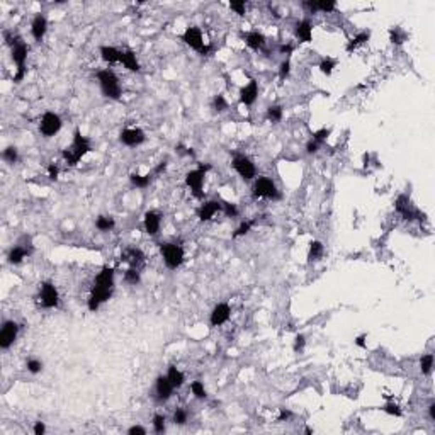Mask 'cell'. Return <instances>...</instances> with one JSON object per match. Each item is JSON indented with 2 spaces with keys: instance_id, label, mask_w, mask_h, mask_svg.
<instances>
[{
  "instance_id": "obj_24",
  "label": "cell",
  "mask_w": 435,
  "mask_h": 435,
  "mask_svg": "<svg viewBox=\"0 0 435 435\" xmlns=\"http://www.w3.org/2000/svg\"><path fill=\"white\" fill-rule=\"evenodd\" d=\"M245 44L254 51L264 50L265 36L262 33H258V31H250V33L245 34Z\"/></svg>"
},
{
  "instance_id": "obj_23",
  "label": "cell",
  "mask_w": 435,
  "mask_h": 435,
  "mask_svg": "<svg viewBox=\"0 0 435 435\" xmlns=\"http://www.w3.org/2000/svg\"><path fill=\"white\" fill-rule=\"evenodd\" d=\"M123 260L127 262L133 269H140L145 264V254L140 248H126L123 254Z\"/></svg>"
},
{
  "instance_id": "obj_21",
  "label": "cell",
  "mask_w": 435,
  "mask_h": 435,
  "mask_svg": "<svg viewBox=\"0 0 435 435\" xmlns=\"http://www.w3.org/2000/svg\"><path fill=\"white\" fill-rule=\"evenodd\" d=\"M221 209H223V206H221L219 201H208V202H204V204H202L201 208H199V211H198L199 219H201L202 223H206V221L213 219V218H215L218 213L221 211Z\"/></svg>"
},
{
  "instance_id": "obj_29",
  "label": "cell",
  "mask_w": 435,
  "mask_h": 435,
  "mask_svg": "<svg viewBox=\"0 0 435 435\" xmlns=\"http://www.w3.org/2000/svg\"><path fill=\"white\" fill-rule=\"evenodd\" d=\"M167 378H168V381L172 382V386H174L175 389L182 388V386H184V382H185V376H184V372H182L181 369L175 367V365H170V367H168Z\"/></svg>"
},
{
  "instance_id": "obj_1",
  "label": "cell",
  "mask_w": 435,
  "mask_h": 435,
  "mask_svg": "<svg viewBox=\"0 0 435 435\" xmlns=\"http://www.w3.org/2000/svg\"><path fill=\"white\" fill-rule=\"evenodd\" d=\"M114 291V269L112 267H104L97 274L94 281V286L91 289V296L87 299V308L89 311L95 313L101 305H104L106 301H109V298L112 296Z\"/></svg>"
},
{
  "instance_id": "obj_16",
  "label": "cell",
  "mask_w": 435,
  "mask_h": 435,
  "mask_svg": "<svg viewBox=\"0 0 435 435\" xmlns=\"http://www.w3.org/2000/svg\"><path fill=\"white\" fill-rule=\"evenodd\" d=\"M294 36L299 43H311L313 39V24L309 19L298 20L294 26Z\"/></svg>"
},
{
  "instance_id": "obj_3",
  "label": "cell",
  "mask_w": 435,
  "mask_h": 435,
  "mask_svg": "<svg viewBox=\"0 0 435 435\" xmlns=\"http://www.w3.org/2000/svg\"><path fill=\"white\" fill-rule=\"evenodd\" d=\"M97 80H99V85H101L102 94H104L106 97L114 99V101H117V99L121 97L123 91H121L119 78H117V75L114 73L112 70H109V68L101 70L97 73Z\"/></svg>"
},
{
  "instance_id": "obj_54",
  "label": "cell",
  "mask_w": 435,
  "mask_h": 435,
  "mask_svg": "<svg viewBox=\"0 0 435 435\" xmlns=\"http://www.w3.org/2000/svg\"><path fill=\"white\" fill-rule=\"evenodd\" d=\"M127 434L129 435H145L146 434V429H143V427H140V425H133L129 430H127Z\"/></svg>"
},
{
  "instance_id": "obj_43",
  "label": "cell",
  "mask_w": 435,
  "mask_h": 435,
  "mask_svg": "<svg viewBox=\"0 0 435 435\" xmlns=\"http://www.w3.org/2000/svg\"><path fill=\"white\" fill-rule=\"evenodd\" d=\"M230 9L233 10V12H236L238 16H245V14H247V2H245V0H231Z\"/></svg>"
},
{
  "instance_id": "obj_55",
  "label": "cell",
  "mask_w": 435,
  "mask_h": 435,
  "mask_svg": "<svg viewBox=\"0 0 435 435\" xmlns=\"http://www.w3.org/2000/svg\"><path fill=\"white\" fill-rule=\"evenodd\" d=\"M33 432H34V435H43L44 432H46V427H44L43 422H36V425H34Z\"/></svg>"
},
{
  "instance_id": "obj_46",
  "label": "cell",
  "mask_w": 435,
  "mask_h": 435,
  "mask_svg": "<svg viewBox=\"0 0 435 435\" xmlns=\"http://www.w3.org/2000/svg\"><path fill=\"white\" fill-rule=\"evenodd\" d=\"M187 412L184 408H177L174 412V423L175 425H185L187 423Z\"/></svg>"
},
{
  "instance_id": "obj_19",
  "label": "cell",
  "mask_w": 435,
  "mask_h": 435,
  "mask_svg": "<svg viewBox=\"0 0 435 435\" xmlns=\"http://www.w3.org/2000/svg\"><path fill=\"white\" fill-rule=\"evenodd\" d=\"M160 224H162V215L157 211H146L143 218V226L145 231H146L150 236H155V235L160 231Z\"/></svg>"
},
{
  "instance_id": "obj_31",
  "label": "cell",
  "mask_w": 435,
  "mask_h": 435,
  "mask_svg": "<svg viewBox=\"0 0 435 435\" xmlns=\"http://www.w3.org/2000/svg\"><path fill=\"white\" fill-rule=\"evenodd\" d=\"M114 226H116V221H114L112 216H99L97 219H95V228H97L99 231H112Z\"/></svg>"
},
{
  "instance_id": "obj_35",
  "label": "cell",
  "mask_w": 435,
  "mask_h": 435,
  "mask_svg": "<svg viewBox=\"0 0 435 435\" xmlns=\"http://www.w3.org/2000/svg\"><path fill=\"white\" fill-rule=\"evenodd\" d=\"M432 369H434V354L422 355V359H420V371H422V374L430 376L432 374Z\"/></svg>"
},
{
  "instance_id": "obj_36",
  "label": "cell",
  "mask_w": 435,
  "mask_h": 435,
  "mask_svg": "<svg viewBox=\"0 0 435 435\" xmlns=\"http://www.w3.org/2000/svg\"><path fill=\"white\" fill-rule=\"evenodd\" d=\"M141 281V275H140V269H133L129 267L126 272H124V282L129 286H138Z\"/></svg>"
},
{
  "instance_id": "obj_49",
  "label": "cell",
  "mask_w": 435,
  "mask_h": 435,
  "mask_svg": "<svg viewBox=\"0 0 435 435\" xmlns=\"http://www.w3.org/2000/svg\"><path fill=\"white\" fill-rule=\"evenodd\" d=\"M328 134H330V129H326V127H322V129H318V131H316V133H313V138H311V140H315L316 143L322 145L323 141H326Z\"/></svg>"
},
{
  "instance_id": "obj_40",
  "label": "cell",
  "mask_w": 435,
  "mask_h": 435,
  "mask_svg": "<svg viewBox=\"0 0 435 435\" xmlns=\"http://www.w3.org/2000/svg\"><path fill=\"white\" fill-rule=\"evenodd\" d=\"M382 412L384 413H388V415H391V417H396V418H399V417L403 415V410L399 408V405H396L395 401H389V403H386L384 406H382Z\"/></svg>"
},
{
  "instance_id": "obj_50",
  "label": "cell",
  "mask_w": 435,
  "mask_h": 435,
  "mask_svg": "<svg viewBox=\"0 0 435 435\" xmlns=\"http://www.w3.org/2000/svg\"><path fill=\"white\" fill-rule=\"evenodd\" d=\"M305 347H306V337H305V335H301V333L296 335V338H294V347H292V348H294V352H301Z\"/></svg>"
},
{
  "instance_id": "obj_17",
  "label": "cell",
  "mask_w": 435,
  "mask_h": 435,
  "mask_svg": "<svg viewBox=\"0 0 435 435\" xmlns=\"http://www.w3.org/2000/svg\"><path fill=\"white\" fill-rule=\"evenodd\" d=\"M174 386H172V382L168 381L167 376H160V378H157V381H155V393H157V399L158 401H167L168 398L172 396V393H174Z\"/></svg>"
},
{
  "instance_id": "obj_52",
  "label": "cell",
  "mask_w": 435,
  "mask_h": 435,
  "mask_svg": "<svg viewBox=\"0 0 435 435\" xmlns=\"http://www.w3.org/2000/svg\"><path fill=\"white\" fill-rule=\"evenodd\" d=\"M291 417H292V413L289 412V410L281 408V412H279V417H277V422H288Z\"/></svg>"
},
{
  "instance_id": "obj_51",
  "label": "cell",
  "mask_w": 435,
  "mask_h": 435,
  "mask_svg": "<svg viewBox=\"0 0 435 435\" xmlns=\"http://www.w3.org/2000/svg\"><path fill=\"white\" fill-rule=\"evenodd\" d=\"M58 174H60V168H58L56 165H54V163L48 165V177H50L51 181H56Z\"/></svg>"
},
{
  "instance_id": "obj_2",
  "label": "cell",
  "mask_w": 435,
  "mask_h": 435,
  "mask_svg": "<svg viewBox=\"0 0 435 435\" xmlns=\"http://www.w3.org/2000/svg\"><path fill=\"white\" fill-rule=\"evenodd\" d=\"M92 151V145L89 141V138H85L84 134L80 133V129H75L73 133V141H72L70 146H67L63 150V158L68 165H77L85 155Z\"/></svg>"
},
{
  "instance_id": "obj_45",
  "label": "cell",
  "mask_w": 435,
  "mask_h": 435,
  "mask_svg": "<svg viewBox=\"0 0 435 435\" xmlns=\"http://www.w3.org/2000/svg\"><path fill=\"white\" fill-rule=\"evenodd\" d=\"M213 109H215L216 112H223V110L228 109V102H226V99H224V95L219 94L213 99Z\"/></svg>"
},
{
  "instance_id": "obj_53",
  "label": "cell",
  "mask_w": 435,
  "mask_h": 435,
  "mask_svg": "<svg viewBox=\"0 0 435 435\" xmlns=\"http://www.w3.org/2000/svg\"><path fill=\"white\" fill-rule=\"evenodd\" d=\"M318 148H320V143H316L315 140H309L308 143H306V151H308L309 155L316 153V151H318Z\"/></svg>"
},
{
  "instance_id": "obj_57",
  "label": "cell",
  "mask_w": 435,
  "mask_h": 435,
  "mask_svg": "<svg viewBox=\"0 0 435 435\" xmlns=\"http://www.w3.org/2000/svg\"><path fill=\"white\" fill-rule=\"evenodd\" d=\"M355 345H357V347H361V348L367 347V345H365V335H361V337L355 338Z\"/></svg>"
},
{
  "instance_id": "obj_41",
  "label": "cell",
  "mask_w": 435,
  "mask_h": 435,
  "mask_svg": "<svg viewBox=\"0 0 435 435\" xmlns=\"http://www.w3.org/2000/svg\"><path fill=\"white\" fill-rule=\"evenodd\" d=\"M254 224H255V221H254V219H247V221H243V223H241L240 226H238L236 230H235L233 238H240V236H243V235H247L248 231H250L252 228H254Z\"/></svg>"
},
{
  "instance_id": "obj_5",
  "label": "cell",
  "mask_w": 435,
  "mask_h": 435,
  "mask_svg": "<svg viewBox=\"0 0 435 435\" xmlns=\"http://www.w3.org/2000/svg\"><path fill=\"white\" fill-rule=\"evenodd\" d=\"M27 53H29V48L24 43L22 39H19L16 44L12 46V51H10V58L16 63V75H14V82L19 84L22 82V78L26 77V61H27Z\"/></svg>"
},
{
  "instance_id": "obj_26",
  "label": "cell",
  "mask_w": 435,
  "mask_h": 435,
  "mask_svg": "<svg viewBox=\"0 0 435 435\" xmlns=\"http://www.w3.org/2000/svg\"><path fill=\"white\" fill-rule=\"evenodd\" d=\"M101 56L106 63L114 65V63H121V56H123V51L117 50L114 46H101Z\"/></svg>"
},
{
  "instance_id": "obj_4",
  "label": "cell",
  "mask_w": 435,
  "mask_h": 435,
  "mask_svg": "<svg viewBox=\"0 0 435 435\" xmlns=\"http://www.w3.org/2000/svg\"><path fill=\"white\" fill-rule=\"evenodd\" d=\"M160 255H162V258H163V264L167 265L168 269H172V271L181 267V265L184 264V258H185L184 247L179 243H172V241H167V243L160 245Z\"/></svg>"
},
{
  "instance_id": "obj_15",
  "label": "cell",
  "mask_w": 435,
  "mask_h": 435,
  "mask_svg": "<svg viewBox=\"0 0 435 435\" xmlns=\"http://www.w3.org/2000/svg\"><path fill=\"white\" fill-rule=\"evenodd\" d=\"M230 316H231L230 305L228 303H219V305H216L213 308L211 316H209V323H211V326H221L230 320Z\"/></svg>"
},
{
  "instance_id": "obj_14",
  "label": "cell",
  "mask_w": 435,
  "mask_h": 435,
  "mask_svg": "<svg viewBox=\"0 0 435 435\" xmlns=\"http://www.w3.org/2000/svg\"><path fill=\"white\" fill-rule=\"evenodd\" d=\"M17 335H19V325L12 320L5 322L2 325V330H0V348L2 350H7L10 348V345L17 340Z\"/></svg>"
},
{
  "instance_id": "obj_22",
  "label": "cell",
  "mask_w": 435,
  "mask_h": 435,
  "mask_svg": "<svg viewBox=\"0 0 435 435\" xmlns=\"http://www.w3.org/2000/svg\"><path fill=\"white\" fill-rule=\"evenodd\" d=\"M303 5L309 12H333L337 9V2L333 0H308V2H303Z\"/></svg>"
},
{
  "instance_id": "obj_39",
  "label": "cell",
  "mask_w": 435,
  "mask_h": 435,
  "mask_svg": "<svg viewBox=\"0 0 435 435\" xmlns=\"http://www.w3.org/2000/svg\"><path fill=\"white\" fill-rule=\"evenodd\" d=\"M2 158L7 162V163H16L19 160V151H17L16 146H7L5 150L2 151Z\"/></svg>"
},
{
  "instance_id": "obj_59",
  "label": "cell",
  "mask_w": 435,
  "mask_h": 435,
  "mask_svg": "<svg viewBox=\"0 0 435 435\" xmlns=\"http://www.w3.org/2000/svg\"><path fill=\"white\" fill-rule=\"evenodd\" d=\"M429 415H430V420L435 422V401H432L429 405Z\"/></svg>"
},
{
  "instance_id": "obj_27",
  "label": "cell",
  "mask_w": 435,
  "mask_h": 435,
  "mask_svg": "<svg viewBox=\"0 0 435 435\" xmlns=\"http://www.w3.org/2000/svg\"><path fill=\"white\" fill-rule=\"evenodd\" d=\"M369 37H371V31H361L359 34H355L354 37H350L347 43V46H345V50L348 51V53H352V51H355L359 46H362V44H365L369 41Z\"/></svg>"
},
{
  "instance_id": "obj_12",
  "label": "cell",
  "mask_w": 435,
  "mask_h": 435,
  "mask_svg": "<svg viewBox=\"0 0 435 435\" xmlns=\"http://www.w3.org/2000/svg\"><path fill=\"white\" fill-rule=\"evenodd\" d=\"M395 208H396V211H398L399 215L405 218L406 221H413V219L422 221L423 218H425V216L422 215V213L418 211V209L415 208V206L412 204V201H410L406 196H399V198L396 199Z\"/></svg>"
},
{
  "instance_id": "obj_34",
  "label": "cell",
  "mask_w": 435,
  "mask_h": 435,
  "mask_svg": "<svg viewBox=\"0 0 435 435\" xmlns=\"http://www.w3.org/2000/svg\"><path fill=\"white\" fill-rule=\"evenodd\" d=\"M129 181H131V184H133L134 187H138V189H146L148 185H150V182H151V177H150V174H148V175L131 174V175H129Z\"/></svg>"
},
{
  "instance_id": "obj_33",
  "label": "cell",
  "mask_w": 435,
  "mask_h": 435,
  "mask_svg": "<svg viewBox=\"0 0 435 435\" xmlns=\"http://www.w3.org/2000/svg\"><path fill=\"white\" fill-rule=\"evenodd\" d=\"M389 39H391L393 44H396V46H399V44H403L406 41V33L401 29V27L395 26L389 29Z\"/></svg>"
},
{
  "instance_id": "obj_30",
  "label": "cell",
  "mask_w": 435,
  "mask_h": 435,
  "mask_svg": "<svg viewBox=\"0 0 435 435\" xmlns=\"http://www.w3.org/2000/svg\"><path fill=\"white\" fill-rule=\"evenodd\" d=\"M323 254H325V247H323V243H322V241H318V240H313L311 243H309L308 262H309V264H313V262H318L320 258L323 257Z\"/></svg>"
},
{
  "instance_id": "obj_37",
  "label": "cell",
  "mask_w": 435,
  "mask_h": 435,
  "mask_svg": "<svg viewBox=\"0 0 435 435\" xmlns=\"http://www.w3.org/2000/svg\"><path fill=\"white\" fill-rule=\"evenodd\" d=\"M282 116H284V109L281 106H271L267 109V119L272 121V123H279L282 119Z\"/></svg>"
},
{
  "instance_id": "obj_8",
  "label": "cell",
  "mask_w": 435,
  "mask_h": 435,
  "mask_svg": "<svg viewBox=\"0 0 435 435\" xmlns=\"http://www.w3.org/2000/svg\"><path fill=\"white\" fill-rule=\"evenodd\" d=\"M252 196L254 199H279V191L275 187L274 181L269 177H257L254 182V187H252Z\"/></svg>"
},
{
  "instance_id": "obj_9",
  "label": "cell",
  "mask_w": 435,
  "mask_h": 435,
  "mask_svg": "<svg viewBox=\"0 0 435 435\" xmlns=\"http://www.w3.org/2000/svg\"><path fill=\"white\" fill-rule=\"evenodd\" d=\"M209 165H199L198 168L187 172L185 175V185L192 191V194L196 198H202V187H204V181H206V172L209 170Z\"/></svg>"
},
{
  "instance_id": "obj_48",
  "label": "cell",
  "mask_w": 435,
  "mask_h": 435,
  "mask_svg": "<svg viewBox=\"0 0 435 435\" xmlns=\"http://www.w3.org/2000/svg\"><path fill=\"white\" fill-rule=\"evenodd\" d=\"M221 206H223V211L228 218H236L238 216L236 204H233V202H221Z\"/></svg>"
},
{
  "instance_id": "obj_44",
  "label": "cell",
  "mask_w": 435,
  "mask_h": 435,
  "mask_svg": "<svg viewBox=\"0 0 435 435\" xmlns=\"http://www.w3.org/2000/svg\"><path fill=\"white\" fill-rule=\"evenodd\" d=\"M26 369H27V372H31V374H39L41 369H43V362L37 361V359H29V361L26 362Z\"/></svg>"
},
{
  "instance_id": "obj_7",
  "label": "cell",
  "mask_w": 435,
  "mask_h": 435,
  "mask_svg": "<svg viewBox=\"0 0 435 435\" xmlns=\"http://www.w3.org/2000/svg\"><path fill=\"white\" fill-rule=\"evenodd\" d=\"M182 41H184L191 50L198 51V53L202 54V56L209 54V51H211V46H209V44H204V37H202L201 29L196 26H191L184 31V34H182Z\"/></svg>"
},
{
  "instance_id": "obj_11",
  "label": "cell",
  "mask_w": 435,
  "mask_h": 435,
  "mask_svg": "<svg viewBox=\"0 0 435 435\" xmlns=\"http://www.w3.org/2000/svg\"><path fill=\"white\" fill-rule=\"evenodd\" d=\"M233 168L243 181H252L257 175V168L255 163L247 157V155H235L233 157Z\"/></svg>"
},
{
  "instance_id": "obj_13",
  "label": "cell",
  "mask_w": 435,
  "mask_h": 435,
  "mask_svg": "<svg viewBox=\"0 0 435 435\" xmlns=\"http://www.w3.org/2000/svg\"><path fill=\"white\" fill-rule=\"evenodd\" d=\"M145 140H146V134H145V131L140 129V127H126V129H123L119 134V141L129 148L140 146V145L145 143Z\"/></svg>"
},
{
  "instance_id": "obj_28",
  "label": "cell",
  "mask_w": 435,
  "mask_h": 435,
  "mask_svg": "<svg viewBox=\"0 0 435 435\" xmlns=\"http://www.w3.org/2000/svg\"><path fill=\"white\" fill-rule=\"evenodd\" d=\"M121 63H123L129 72H140V61H138L136 53H134L133 50H124L123 51Z\"/></svg>"
},
{
  "instance_id": "obj_20",
  "label": "cell",
  "mask_w": 435,
  "mask_h": 435,
  "mask_svg": "<svg viewBox=\"0 0 435 435\" xmlns=\"http://www.w3.org/2000/svg\"><path fill=\"white\" fill-rule=\"evenodd\" d=\"M258 97V84L257 80H250L240 91V102L245 106H252Z\"/></svg>"
},
{
  "instance_id": "obj_56",
  "label": "cell",
  "mask_w": 435,
  "mask_h": 435,
  "mask_svg": "<svg viewBox=\"0 0 435 435\" xmlns=\"http://www.w3.org/2000/svg\"><path fill=\"white\" fill-rule=\"evenodd\" d=\"M279 50H281V53L282 54H291L292 53V50H294V46H292V44H282L281 48H279Z\"/></svg>"
},
{
  "instance_id": "obj_10",
  "label": "cell",
  "mask_w": 435,
  "mask_h": 435,
  "mask_svg": "<svg viewBox=\"0 0 435 435\" xmlns=\"http://www.w3.org/2000/svg\"><path fill=\"white\" fill-rule=\"evenodd\" d=\"M61 126H63V121H61V117L58 116L56 112H51V110H48V112H44L43 117H41L39 131H41V134H43L44 138H53L54 134L60 133Z\"/></svg>"
},
{
  "instance_id": "obj_6",
  "label": "cell",
  "mask_w": 435,
  "mask_h": 435,
  "mask_svg": "<svg viewBox=\"0 0 435 435\" xmlns=\"http://www.w3.org/2000/svg\"><path fill=\"white\" fill-rule=\"evenodd\" d=\"M37 305L44 309H54L60 306V294L53 282L44 281L39 284V292H37Z\"/></svg>"
},
{
  "instance_id": "obj_47",
  "label": "cell",
  "mask_w": 435,
  "mask_h": 435,
  "mask_svg": "<svg viewBox=\"0 0 435 435\" xmlns=\"http://www.w3.org/2000/svg\"><path fill=\"white\" fill-rule=\"evenodd\" d=\"M289 73H291V61L284 60L281 63V67H279V80H286L289 77Z\"/></svg>"
},
{
  "instance_id": "obj_32",
  "label": "cell",
  "mask_w": 435,
  "mask_h": 435,
  "mask_svg": "<svg viewBox=\"0 0 435 435\" xmlns=\"http://www.w3.org/2000/svg\"><path fill=\"white\" fill-rule=\"evenodd\" d=\"M318 68H320V72H322L323 75L330 77V75L333 73L335 68H337V60H333V58H330V56L322 58V61H320Z\"/></svg>"
},
{
  "instance_id": "obj_25",
  "label": "cell",
  "mask_w": 435,
  "mask_h": 435,
  "mask_svg": "<svg viewBox=\"0 0 435 435\" xmlns=\"http://www.w3.org/2000/svg\"><path fill=\"white\" fill-rule=\"evenodd\" d=\"M29 254H31V250H27V247H24V245H16V247L10 248L7 258H9V264L19 265V264H22L24 258L29 257Z\"/></svg>"
},
{
  "instance_id": "obj_58",
  "label": "cell",
  "mask_w": 435,
  "mask_h": 435,
  "mask_svg": "<svg viewBox=\"0 0 435 435\" xmlns=\"http://www.w3.org/2000/svg\"><path fill=\"white\" fill-rule=\"evenodd\" d=\"M165 168H167V162H160V165L155 167V174H162V172H165Z\"/></svg>"
},
{
  "instance_id": "obj_42",
  "label": "cell",
  "mask_w": 435,
  "mask_h": 435,
  "mask_svg": "<svg viewBox=\"0 0 435 435\" xmlns=\"http://www.w3.org/2000/svg\"><path fill=\"white\" fill-rule=\"evenodd\" d=\"M165 417L160 415V413H157V415L153 417V420H151V425H153V430L157 434H163L165 432Z\"/></svg>"
},
{
  "instance_id": "obj_38",
  "label": "cell",
  "mask_w": 435,
  "mask_h": 435,
  "mask_svg": "<svg viewBox=\"0 0 435 435\" xmlns=\"http://www.w3.org/2000/svg\"><path fill=\"white\" fill-rule=\"evenodd\" d=\"M191 391L198 399H206V396H208V391H206L204 384H202L201 381H192L191 382Z\"/></svg>"
},
{
  "instance_id": "obj_18",
  "label": "cell",
  "mask_w": 435,
  "mask_h": 435,
  "mask_svg": "<svg viewBox=\"0 0 435 435\" xmlns=\"http://www.w3.org/2000/svg\"><path fill=\"white\" fill-rule=\"evenodd\" d=\"M46 31H48L46 16H44V14H36L33 22H31V34H33V37L37 41V43H41L44 34H46Z\"/></svg>"
}]
</instances>
